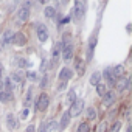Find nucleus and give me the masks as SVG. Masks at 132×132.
<instances>
[{
	"label": "nucleus",
	"mask_w": 132,
	"mask_h": 132,
	"mask_svg": "<svg viewBox=\"0 0 132 132\" xmlns=\"http://www.w3.org/2000/svg\"><path fill=\"white\" fill-rule=\"evenodd\" d=\"M70 112L69 110H65L64 112V115H62V118H61V123H59V127L61 129H65V127H67V124H69V121H70Z\"/></svg>",
	"instance_id": "nucleus-13"
},
{
	"label": "nucleus",
	"mask_w": 132,
	"mask_h": 132,
	"mask_svg": "<svg viewBox=\"0 0 132 132\" xmlns=\"http://www.w3.org/2000/svg\"><path fill=\"white\" fill-rule=\"evenodd\" d=\"M123 70H124V67H123V65H117V67H115V69L112 70V73H113V76H115V78L118 79V78H120V76L123 75Z\"/></svg>",
	"instance_id": "nucleus-23"
},
{
	"label": "nucleus",
	"mask_w": 132,
	"mask_h": 132,
	"mask_svg": "<svg viewBox=\"0 0 132 132\" xmlns=\"http://www.w3.org/2000/svg\"><path fill=\"white\" fill-rule=\"evenodd\" d=\"M2 87H3V84H2V81H0V92H2Z\"/></svg>",
	"instance_id": "nucleus-41"
},
{
	"label": "nucleus",
	"mask_w": 132,
	"mask_h": 132,
	"mask_svg": "<svg viewBox=\"0 0 132 132\" xmlns=\"http://www.w3.org/2000/svg\"><path fill=\"white\" fill-rule=\"evenodd\" d=\"M103 106H110L113 101H115V93L113 92H106V95L103 96Z\"/></svg>",
	"instance_id": "nucleus-12"
},
{
	"label": "nucleus",
	"mask_w": 132,
	"mask_h": 132,
	"mask_svg": "<svg viewBox=\"0 0 132 132\" xmlns=\"http://www.w3.org/2000/svg\"><path fill=\"white\" fill-rule=\"evenodd\" d=\"M61 53H62V44L57 42V44H54V47H53V50H51V59H53V62H56V61L59 59Z\"/></svg>",
	"instance_id": "nucleus-4"
},
{
	"label": "nucleus",
	"mask_w": 132,
	"mask_h": 132,
	"mask_svg": "<svg viewBox=\"0 0 132 132\" xmlns=\"http://www.w3.org/2000/svg\"><path fill=\"white\" fill-rule=\"evenodd\" d=\"M39 132H47V124L42 121L40 123V126H39Z\"/></svg>",
	"instance_id": "nucleus-35"
},
{
	"label": "nucleus",
	"mask_w": 132,
	"mask_h": 132,
	"mask_svg": "<svg viewBox=\"0 0 132 132\" xmlns=\"http://www.w3.org/2000/svg\"><path fill=\"white\" fill-rule=\"evenodd\" d=\"M27 78L30 81H34L36 79V72H27Z\"/></svg>",
	"instance_id": "nucleus-32"
},
{
	"label": "nucleus",
	"mask_w": 132,
	"mask_h": 132,
	"mask_svg": "<svg viewBox=\"0 0 132 132\" xmlns=\"http://www.w3.org/2000/svg\"><path fill=\"white\" fill-rule=\"evenodd\" d=\"M130 130H132V129H130V126H129V127H127V132H130Z\"/></svg>",
	"instance_id": "nucleus-42"
},
{
	"label": "nucleus",
	"mask_w": 132,
	"mask_h": 132,
	"mask_svg": "<svg viewBox=\"0 0 132 132\" xmlns=\"http://www.w3.org/2000/svg\"><path fill=\"white\" fill-rule=\"evenodd\" d=\"M103 76H104V79L107 81V84H110V86H113V84L117 82V78L113 76V73H112L110 69H106V70L103 72Z\"/></svg>",
	"instance_id": "nucleus-8"
},
{
	"label": "nucleus",
	"mask_w": 132,
	"mask_h": 132,
	"mask_svg": "<svg viewBox=\"0 0 132 132\" xmlns=\"http://www.w3.org/2000/svg\"><path fill=\"white\" fill-rule=\"evenodd\" d=\"M47 84H48V76H44L42 81H40V87H45Z\"/></svg>",
	"instance_id": "nucleus-34"
},
{
	"label": "nucleus",
	"mask_w": 132,
	"mask_h": 132,
	"mask_svg": "<svg viewBox=\"0 0 132 132\" xmlns=\"http://www.w3.org/2000/svg\"><path fill=\"white\" fill-rule=\"evenodd\" d=\"M100 79H101V73L95 72V73L90 76V84H92V86H98V84H100Z\"/></svg>",
	"instance_id": "nucleus-21"
},
{
	"label": "nucleus",
	"mask_w": 132,
	"mask_h": 132,
	"mask_svg": "<svg viewBox=\"0 0 132 132\" xmlns=\"http://www.w3.org/2000/svg\"><path fill=\"white\" fill-rule=\"evenodd\" d=\"M95 44H96V39L92 37L90 42H89V51H87V59H92V54H93V48H95Z\"/></svg>",
	"instance_id": "nucleus-20"
},
{
	"label": "nucleus",
	"mask_w": 132,
	"mask_h": 132,
	"mask_svg": "<svg viewBox=\"0 0 132 132\" xmlns=\"http://www.w3.org/2000/svg\"><path fill=\"white\" fill-rule=\"evenodd\" d=\"M17 65H19L20 69H27V67H30V65H31V62L27 61V59H23V57H20V59H17Z\"/></svg>",
	"instance_id": "nucleus-24"
},
{
	"label": "nucleus",
	"mask_w": 132,
	"mask_h": 132,
	"mask_svg": "<svg viewBox=\"0 0 132 132\" xmlns=\"http://www.w3.org/2000/svg\"><path fill=\"white\" fill-rule=\"evenodd\" d=\"M106 126H107V123H103V124L100 126V132H104V129H106Z\"/></svg>",
	"instance_id": "nucleus-39"
},
{
	"label": "nucleus",
	"mask_w": 132,
	"mask_h": 132,
	"mask_svg": "<svg viewBox=\"0 0 132 132\" xmlns=\"http://www.w3.org/2000/svg\"><path fill=\"white\" fill-rule=\"evenodd\" d=\"M27 117H28V109H23L20 113V120H27Z\"/></svg>",
	"instance_id": "nucleus-33"
},
{
	"label": "nucleus",
	"mask_w": 132,
	"mask_h": 132,
	"mask_svg": "<svg viewBox=\"0 0 132 132\" xmlns=\"http://www.w3.org/2000/svg\"><path fill=\"white\" fill-rule=\"evenodd\" d=\"M72 20V16H67V17H64L62 20H61V23H69Z\"/></svg>",
	"instance_id": "nucleus-36"
},
{
	"label": "nucleus",
	"mask_w": 132,
	"mask_h": 132,
	"mask_svg": "<svg viewBox=\"0 0 132 132\" xmlns=\"http://www.w3.org/2000/svg\"><path fill=\"white\" fill-rule=\"evenodd\" d=\"M6 124H8L10 129H16L17 127V120H16V117L13 113H8L6 115Z\"/></svg>",
	"instance_id": "nucleus-15"
},
{
	"label": "nucleus",
	"mask_w": 132,
	"mask_h": 132,
	"mask_svg": "<svg viewBox=\"0 0 132 132\" xmlns=\"http://www.w3.org/2000/svg\"><path fill=\"white\" fill-rule=\"evenodd\" d=\"M64 89H65V82H61L59 87H57V90H64Z\"/></svg>",
	"instance_id": "nucleus-40"
},
{
	"label": "nucleus",
	"mask_w": 132,
	"mask_h": 132,
	"mask_svg": "<svg viewBox=\"0 0 132 132\" xmlns=\"http://www.w3.org/2000/svg\"><path fill=\"white\" fill-rule=\"evenodd\" d=\"M117 89H118V92H123L124 89H127L129 87V79H126V78H120V79H117Z\"/></svg>",
	"instance_id": "nucleus-11"
},
{
	"label": "nucleus",
	"mask_w": 132,
	"mask_h": 132,
	"mask_svg": "<svg viewBox=\"0 0 132 132\" xmlns=\"http://www.w3.org/2000/svg\"><path fill=\"white\" fill-rule=\"evenodd\" d=\"M8 78H10V81L13 82V86L16 84V86H20V87H22V84H23V81H22V76H20L19 73H11V75H10Z\"/></svg>",
	"instance_id": "nucleus-14"
},
{
	"label": "nucleus",
	"mask_w": 132,
	"mask_h": 132,
	"mask_svg": "<svg viewBox=\"0 0 132 132\" xmlns=\"http://www.w3.org/2000/svg\"><path fill=\"white\" fill-rule=\"evenodd\" d=\"M27 132H36V127H34L33 124H30V126L27 127Z\"/></svg>",
	"instance_id": "nucleus-37"
},
{
	"label": "nucleus",
	"mask_w": 132,
	"mask_h": 132,
	"mask_svg": "<svg viewBox=\"0 0 132 132\" xmlns=\"http://www.w3.org/2000/svg\"><path fill=\"white\" fill-rule=\"evenodd\" d=\"M37 37H39V40L40 42H45L47 39H48V30H47V27L45 25H37Z\"/></svg>",
	"instance_id": "nucleus-3"
},
{
	"label": "nucleus",
	"mask_w": 132,
	"mask_h": 132,
	"mask_svg": "<svg viewBox=\"0 0 132 132\" xmlns=\"http://www.w3.org/2000/svg\"><path fill=\"white\" fill-rule=\"evenodd\" d=\"M120 127H121V123L120 121H117L113 126H112V129H110V132H118L120 130Z\"/></svg>",
	"instance_id": "nucleus-31"
},
{
	"label": "nucleus",
	"mask_w": 132,
	"mask_h": 132,
	"mask_svg": "<svg viewBox=\"0 0 132 132\" xmlns=\"http://www.w3.org/2000/svg\"><path fill=\"white\" fill-rule=\"evenodd\" d=\"M44 14H45V17H47V19H53V17L56 16V10H54L53 6H45Z\"/></svg>",
	"instance_id": "nucleus-19"
},
{
	"label": "nucleus",
	"mask_w": 132,
	"mask_h": 132,
	"mask_svg": "<svg viewBox=\"0 0 132 132\" xmlns=\"http://www.w3.org/2000/svg\"><path fill=\"white\" fill-rule=\"evenodd\" d=\"M3 86H5V90H3V92H6V93H11V90H13V82L10 81V78H6V79H5Z\"/></svg>",
	"instance_id": "nucleus-25"
},
{
	"label": "nucleus",
	"mask_w": 132,
	"mask_h": 132,
	"mask_svg": "<svg viewBox=\"0 0 132 132\" xmlns=\"http://www.w3.org/2000/svg\"><path fill=\"white\" fill-rule=\"evenodd\" d=\"M84 61L82 59H76L75 61V69H76V72H78V75H84Z\"/></svg>",
	"instance_id": "nucleus-17"
},
{
	"label": "nucleus",
	"mask_w": 132,
	"mask_h": 132,
	"mask_svg": "<svg viewBox=\"0 0 132 132\" xmlns=\"http://www.w3.org/2000/svg\"><path fill=\"white\" fill-rule=\"evenodd\" d=\"M14 44H17V45H25V44H27V37H25L22 33H17V34H14Z\"/></svg>",
	"instance_id": "nucleus-18"
},
{
	"label": "nucleus",
	"mask_w": 132,
	"mask_h": 132,
	"mask_svg": "<svg viewBox=\"0 0 132 132\" xmlns=\"http://www.w3.org/2000/svg\"><path fill=\"white\" fill-rule=\"evenodd\" d=\"M106 92H107L106 84H101V82H100V84L96 86V93H98L100 96H104V95H106Z\"/></svg>",
	"instance_id": "nucleus-22"
},
{
	"label": "nucleus",
	"mask_w": 132,
	"mask_h": 132,
	"mask_svg": "<svg viewBox=\"0 0 132 132\" xmlns=\"http://www.w3.org/2000/svg\"><path fill=\"white\" fill-rule=\"evenodd\" d=\"M90 130V127H89V123H81L79 126H78V132H89Z\"/></svg>",
	"instance_id": "nucleus-28"
},
{
	"label": "nucleus",
	"mask_w": 132,
	"mask_h": 132,
	"mask_svg": "<svg viewBox=\"0 0 132 132\" xmlns=\"http://www.w3.org/2000/svg\"><path fill=\"white\" fill-rule=\"evenodd\" d=\"M72 76H73V72H72L69 67H64V69L59 72V79H61L62 82H64V81H69Z\"/></svg>",
	"instance_id": "nucleus-5"
},
{
	"label": "nucleus",
	"mask_w": 132,
	"mask_h": 132,
	"mask_svg": "<svg viewBox=\"0 0 132 132\" xmlns=\"http://www.w3.org/2000/svg\"><path fill=\"white\" fill-rule=\"evenodd\" d=\"M31 101H33V87H30V89L27 90V93H25V101H23L25 109H28V106L31 104Z\"/></svg>",
	"instance_id": "nucleus-16"
},
{
	"label": "nucleus",
	"mask_w": 132,
	"mask_h": 132,
	"mask_svg": "<svg viewBox=\"0 0 132 132\" xmlns=\"http://www.w3.org/2000/svg\"><path fill=\"white\" fill-rule=\"evenodd\" d=\"M56 127H57V121H50L47 124V132H53Z\"/></svg>",
	"instance_id": "nucleus-30"
},
{
	"label": "nucleus",
	"mask_w": 132,
	"mask_h": 132,
	"mask_svg": "<svg viewBox=\"0 0 132 132\" xmlns=\"http://www.w3.org/2000/svg\"><path fill=\"white\" fill-rule=\"evenodd\" d=\"M82 107H84V101H82V100H76V101L72 104V107L69 109V112H70V117H78V115L81 113Z\"/></svg>",
	"instance_id": "nucleus-2"
},
{
	"label": "nucleus",
	"mask_w": 132,
	"mask_h": 132,
	"mask_svg": "<svg viewBox=\"0 0 132 132\" xmlns=\"http://www.w3.org/2000/svg\"><path fill=\"white\" fill-rule=\"evenodd\" d=\"M87 118H89V120H95V118H96V110H95V107H90V109L87 110Z\"/></svg>",
	"instance_id": "nucleus-29"
},
{
	"label": "nucleus",
	"mask_w": 132,
	"mask_h": 132,
	"mask_svg": "<svg viewBox=\"0 0 132 132\" xmlns=\"http://www.w3.org/2000/svg\"><path fill=\"white\" fill-rule=\"evenodd\" d=\"M11 100V93H6V92H0V101H2V103H8Z\"/></svg>",
	"instance_id": "nucleus-26"
},
{
	"label": "nucleus",
	"mask_w": 132,
	"mask_h": 132,
	"mask_svg": "<svg viewBox=\"0 0 132 132\" xmlns=\"http://www.w3.org/2000/svg\"><path fill=\"white\" fill-rule=\"evenodd\" d=\"M72 56H73L72 45H64L62 47V59L64 61H69V59H72Z\"/></svg>",
	"instance_id": "nucleus-9"
},
{
	"label": "nucleus",
	"mask_w": 132,
	"mask_h": 132,
	"mask_svg": "<svg viewBox=\"0 0 132 132\" xmlns=\"http://www.w3.org/2000/svg\"><path fill=\"white\" fill-rule=\"evenodd\" d=\"M14 34H16V33H13V31H5V33H3V44H5V45L14 44Z\"/></svg>",
	"instance_id": "nucleus-10"
},
{
	"label": "nucleus",
	"mask_w": 132,
	"mask_h": 132,
	"mask_svg": "<svg viewBox=\"0 0 132 132\" xmlns=\"http://www.w3.org/2000/svg\"><path fill=\"white\" fill-rule=\"evenodd\" d=\"M17 17H19L20 22H27V20L30 19V8L22 6V8L19 10V13H17Z\"/></svg>",
	"instance_id": "nucleus-7"
},
{
	"label": "nucleus",
	"mask_w": 132,
	"mask_h": 132,
	"mask_svg": "<svg viewBox=\"0 0 132 132\" xmlns=\"http://www.w3.org/2000/svg\"><path fill=\"white\" fill-rule=\"evenodd\" d=\"M67 101H69L70 104H73V103L76 101V93H75V90H70V92H69V95H67Z\"/></svg>",
	"instance_id": "nucleus-27"
},
{
	"label": "nucleus",
	"mask_w": 132,
	"mask_h": 132,
	"mask_svg": "<svg viewBox=\"0 0 132 132\" xmlns=\"http://www.w3.org/2000/svg\"><path fill=\"white\" fill-rule=\"evenodd\" d=\"M48 104H50V98H48V95H47V93H40L39 98H37V101H36V107H37V110H39V112L47 110Z\"/></svg>",
	"instance_id": "nucleus-1"
},
{
	"label": "nucleus",
	"mask_w": 132,
	"mask_h": 132,
	"mask_svg": "<svg viewBox=\"0 0 132 132\" xmlns=\"http://www.w3.org/2000/svg\"><path fill=\"white\" fill-rule=\"evenodd\" d=\"M84 6H86V3L84 2H75V17L76 19H81L82 17V14H84Z\"/></svg>",
	"instance_id": "nucleus-6"
},
{
	"label": "nucleus",
	"mask_w": 132,
	"mask_h": 132,
	"mask_svg": "<svg viewBox=\"0 0 132 132\" xmlns=\"http://www.w3.org/2000/svg\"><path fill=\"white\" fill-rule=\"evenodd\" d=\"M45 69H47V62H45V61H42V65H40V70H42V72H45Z\"/></svg>",
	"instance_id": "nucleus-38"
}]
</instances>
